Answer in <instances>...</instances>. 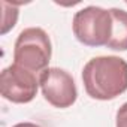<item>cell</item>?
<instances>
[{"instance_id":"obj_4","label":"cell","mask_w":127,"mask_h":127,"mask_svg":"<svg viewBox=\"0 0 127 127\" xmlns=\"http://www.w3.org/2000/svg\"><path fill=\"white\" fill-rule=\"evenodd\" d=\"M39 85L45 100L54 108L64 109L78 99V90L73 76L60 67H48L39 75Z\"/></svg>"},{"instance_id":"obj_3","label":"cell","mask_w":127,"mask_h":127,"mask_svg":"<svg viewBox=\"0 0 127 127\" xmlns=\"http://www.w3.org/2000/svg\"><path fill=\"white\" fill-rule=\"evenodd\" d=\"M75 37L85 46H106L112 34V15L109 9L87 6L78 11L72 21Z\"/></svg>"},{"instance_id":"obj_10","label":"cell","mask_w":127,"mask_h":127,"mask_svg":"<svg viewBox=\"0 0 127 127\" xmlns=\"http://www.w3.org/2000/svg\"><path fill=\"white\" fill-rule=\"evenodd\" d=\"M126 3H127V2H126Z\"/></svg>"},{"instance_id":"obj_2","label":"cell","mask_w":127,"mask_h":127,"mask_svg":"<svg viewBox=\"0 0 127 127\" xmlns=\"http://www.w3.org/2000/svg\"><path fill=\"white\" fill-rule=\"evenodd\" d=\"M51 55V39L43 29L29 27L18 34L14 45L15 64L40 75L45 69H48Z\"/></svg>"},{"instance_id":"obj_9","label":"cell","mask_w":127,"mask_h":127,"mask_svg":"<svg viewBox=\"0 0 127 127\" xmlns=\"http://www.w3.org/2000/svg\"><path fill=\"white\" fill-rule=\"evenodd\" d=\"M12 127H40V126H37L34 123H18V124H15Z\"/></svg>"},{"instance_id":"obj_5","label":"cell","mask_w":127,"mask_h":127,"mask_svg":"<svg viewBox=\"0 0 127 127\" xmlns=\"http://www.w3.org/2000/svg\"><path fill=\"white\" fill-rule=\"evenodd\" d=\"M39 88L36 75L18 64H11L0 73V93L12 103L32 102Z\"/></svg>"},{"instance_id":"obj_7","label":"cell","mask_w":127,"mask_h":127,"mask_svg":"<svg viewBox=\"0 0 127 127\" xmlns=\"http://www.w3.org/2000/svg\"><path fill=\"white\" fill-rule=\"evenodd\" d=\"M3 8V24H2V34H6L11 29H14L17 20H18V9L15 6H11L8 2H3L0 3Z\"/></svg>"},{"instance_id":"obj_1","label":"cell","mask_w":127,"mask_h":127,"mask_svg":"<svg viewBox=\"0 0 127 127\" xmlns=\"http://www.w3.org/2000/svg\"><path fill=\"white\" fill-rule=\"evenodd\" d=\"M87 94L96 100H112L127 91V61L117 55H99L82 69Z\"/></svg>"},{"instance_id":"obj_6","label":"cell","mask_w":127,"mask_h":127,"mask_svg":"<svg viewBox=\"0 0 127 127\" xmlns=\"http://www.w3.org/2000/svg\"><path fill=\"white\" fill-rule=\"evenodd\" d=\"M109 11L112 15V34L106 46L115 51H127V12L118 8Z\"/></svg>"},{"instance_id":"obj_8","label":"cell","mask_w":127,"mask_h":127,"mask_svg":"<svg viewBox=\"0 0 127 127\" xmlns=\"http://www.w3.org/2000/svg\"><path fill=\"white\" fill-rule=\"evenodd\" d=\"M115 127H127V102L120 106L115 117Z\"/></svg>"}]
</instances>
